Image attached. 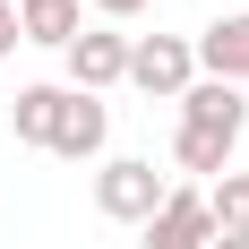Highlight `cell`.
Here are the masks:
<instances>
[{
    "mask_svg": "<svg viewBox=\"0 0 249 249\" xmlns=\"http://www.w3.org/2000/svg\"><path fill=\"white\" fill-rule=\"evenodd\" d=\"M163 189H172V180L155 172L146 155H103L95 163V215L103 224H138L146 232V215L163 206Z\"/></svg>",
    "mask_w": 249,
    "mask_h": 249,
    "instance_id": "1",
    "label": "cell"
},
{
    "mask_svg": "<svg viewBox=\"0 0 249 249\" xmlns=\"http://www.w3.org/2000/svg\"><path fill=\"white\" fill-rule=\"evenodd\" d=\"M129 86L155 103H180L189 86H198V52H189V35H129Z\"/></svg>",
    "mask_w": 249,
    "mask_h": 249,
    "instance_id": "2",
    "label": "cell"
},
{
    "mask_svg": "<svg viewBox=\"0 0 249 249\" xmlns=\"http://www.w3.org/2000/svg\"><path fill=\"white\" fill-rule=\"evenodd\" d=\"M60 86H69V95H112V86H129V35L121 26H86V35H77L69 52H60Z\"/></svg>",
    "mask_w": 249,
    "mask_h": 249,
    "instance_id": "3",
    "label": "cell"
},
{
    "mask_svg": "<svg viewBox=\"0 0 249 249\" xmlns=\"http://www.w3.org/2000/svg\"><path fill=\"white\" fill-rule=\"evenodd\" d=\"M146 249H215V215H206L198 180H172L163 206L146 215Z\"/></svg>",
    "mask_w": 249,
    "mask_h": 249,
    "instance_id": "4",
    "label": "cell"
},
{
    "mask_svg": "<svg viewBox=\"0 0 249 249\" xmlns=\"http://www.w3.org/2000/svg\"><path fill=\"white\" fill-rule=\"evenodd\" d=\"M198 52V77H224V86H249V9H224L215 26L189 35Z\"/></svg>",
    "mask_w": 249,
    "mask_h": 249,
    "instance_id": "5",
    "label": "cell"
},
{
    "mask_svg": "<svg viewBox=\"0 0 249 249\" xmlns=\"http://www.w3.org/2000/svg\"><path fill=\"white\" fill-rule=\"evenodd\" d=\"M180 129H206V138H232V146H241L249 95H241V86H224V77H198V86L180 95Z\"/></svg>",
    "mask_w": 249,
    "mask_h": 249,
    "instance_id": "6",
    "label": "cell"
},
{
    "mask_svg": "<svg viewBox=\"0 0 249 249\" xmlns=\"http://www.w3.org/2000/svg\"><path fill=\"white\" fill-rule=\"evenodd\" d=\"M103 138H112V103L103 95H69L60 103V129H52V155L60 163H95Z\"/></svg>",
    "mask_w": 249,
    "mask_h": 249,
    "instance_id": "7",
    "label": "cell"
},
{
    "mask_svg": "<svg viewBox=\"0 0 249 249\" xmlns=\"http://www.w3.org/2000/svg\"><path fill=\"white\" fill-rule=\"evenodd\" d=\"M18 35L43 52H69L86 35V0H18Z\"/></svg>",
    "mask_w": 249,
    "mask_h": 249,
    "instance_id": "8",
    "label": "cell"
},
{
    "mask_svg": "<svg viewBox=\"0 0 249 249\" xmlns=\"http://www.w3.org/2000/svg\"><path fill=\"white\" fill-rule=\"evenodd\" d=\"M60 103H69V86H52V77H35V86H18V95H9V121H18V138H26V146H43V155H52Z\"/></svg>",
    "mask_w": 249,
    "mask_h": 249,
    "instance_id": "9",
    "label": "cell"
},
{
    "mask_svg": "<svg viewBox=\"0 0 249 249\" xmlns=\"http://www.w3.org/2000/svg\"><path fill=\"white\" fill-rule=\"evenodd\" d=\"M172 163H180V172H198V189H206V180H224V172H232V138H206V129H172Z\"/></svg>",
    "mask_w": 249,
    "mask_h": 249,
    "instance_id": "10",
    "label": "cell"
},
{
    "mask_svg": "<svg viewBox=\"0 0 249 249\" xmlns=\"http://www.w3.org/2000/svg\"><path fill=\"white\" fill-rule=\"evenodd\" d=\"M206 215H215V232H249V172L206 180Z\"/></svg>",
    "mask_w": 249,
    "mask_h": 249,
    "instance_id": "11",
    "label": "cell"
},
{
    "mask_svg": "<svg viewBox=\"0 0 249 249\" xmlns=\"http://www.w3.org/2000/svg\"><path fill=\"white\" fill-rule=\"evenodd\" d=\"M146 9H155V0H95L103 26H129V18H146Z\"/></svg>",
    "mask_w": 249,
    "mask_h": 249,
    "instance_id": "12",
    "label": "cell"
},
{
    "mask_svg": "<svg viewBox=\"0 0 249 249\" xmlns=\"http://www.w3.org/2000/svg\"><path fill=\"white\" fill-rule=\"evenodd\" d=\"M18 43H26V35H18V0H0V60H9Z\"/></svg>",
    "mask_w": 249,
    "mask_h": 249,
    "instance_id": "13",
    "label": "cell"
},
{
    "mask_svg": "<svg viewBox=\"0 0 249 249\" xmlns=\"http://www.w3.org/2000/svg\"><path fill=\"white\" fill-rule=\"evenodd\" d=\"M215 249H249V232H215Z\"/></svg>",
    "mask_w": 249,
    "mask_h": 249,
    "instance_id": "14",
    "label": "cell"
}]
</instances>
